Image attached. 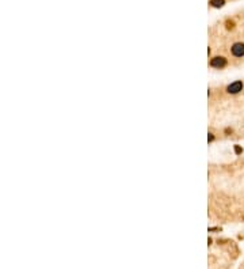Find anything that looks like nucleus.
I'll use <instances>...</instances> for the list:
<instances>
[{
    "mask_svg": "<svg viewBox=\"0 0 244 269\" xmlns=\"http://www.w3.org/2000/svg\"><path fill=\"white\" fill-rule=\"evenodd\" d=\"M242 90H243V82H242V80L233 82L232 84H229V86L226 87V91H228L229 94H238V93H240Z\"/></svg>",
    "mask_w": 244,
    "mask_h": 269,
    "instance_id": "nucleus-1",
    "label": "nucleus"
},
{
    "mask_svg": "<svg viewBox=\"0 0 244 269\" xmlns=\"http://www.w3.org/2000/svg\"><path fill=\"white\" fill-rule=\"evenodd\" d=\"M231 50H232V54H233V56H236V57L244 56V44H242V42L233 44V46H232Z\"/></svg>",
    "mask_w": 244,
    "mask_h": 269,
    "instance_id": "nucleus-2",
    "label": "nucleus"
},
{
    "mask_svg": "<svg viewBox=\"0 0 244 269\" xmlns=\"http://www.w3.org/2000/svg\"><path fill=\"white\" fill-rule=\"evenodd\" d=\"M210 65L214 67V68H222V67L226 65V59L225 57H221V56L214 57V59L210 60Z\"/></svg>",
    "mask_w": 244,
    "mask_h": 269,
    "instance_id": "nucleus-3",
    "label": "nucleus"
},
{
    "mask_svg": "<svg viewBox=\"0 0 244 269\" xmlns=\"http://www.w3.org/2000/svg\"><path fill=\"white\" fill-rule=\"evenodd\" d=\"M224 3H225V0H210V4L213 7H217V8L224 6Z\"/></svg>",
    "mask_w": 244,
    "mask_h": 269,
    "instance_id": "nucleus-4",
    "label": "nucleus"
},
{
    "mask_svg": "<svg viewBox=\"0 0 244 269\" xmlns=\"http://www.w3.org/2000/svg\"><path fill=\"white\" fill-rule=\"evenodd\" d=\"M233 26H235L233 20H226V29H233Z\"/></svg>",
    "mask_w": 244,
    "mask_h": 269,
    "instance_id": "nucleus-5",
    "label": "nucleus"
},
{
    "mask_svg": "<svg viewBox=\"0 0 244 269\" xmlns=\"http://www.w3.org/2000/svg\"><path fill=\"white\" fill-rule=\"evenodd\" d=\"M235 151H236V154H242V151L243 149L239 147V145H235Z\"/></svg>",
    "mask_w": 244,
    "mask_h": 269,
    "instance_id": "nucleus-6",
    "label": "nucleus"
}]
</instances>
